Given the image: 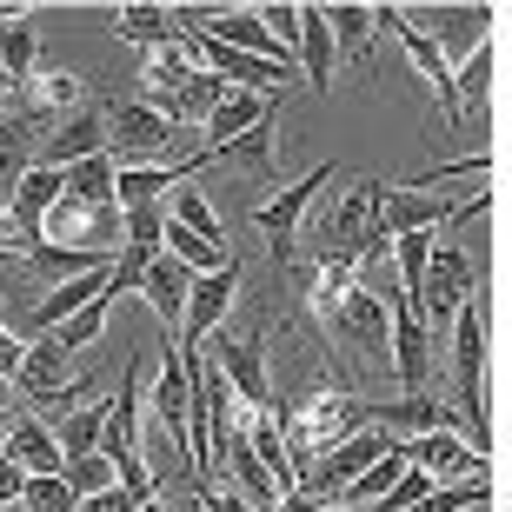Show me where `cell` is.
I'll return each mask as SVG.
<instances>
[{
    "label": "cell",
    "instance_id": "cell-18",
    "mask_svg": "<svg viewBox=\"0 0 512 512\" xmlns=\"http://www.w3.org/2000/svg\"><path fill=\"white\" fill-rule=\"evenodd\" d=\"M493 7H439V14H426V27H419V34L433 40L439 47V60H446V67H453V54H473L479 40H493Z\"/></svg>",
    "mask_w": 512,
    "mask_h": 512
},
{
    "label": "cell",
    "instance_id": "cell-13",
    "mask_svg": "<svg viewBox=\"0 0 512 512\" xmlns=\"http://www.w3.org/2000/svg\"><path fill=\"white\" fill-rule=\"evenodd\" d=\"M399 446H406V466H419L433 486H453V479H486V453H473V446H466V439H453L446 426L413 433V439H399Z\"/></svg>",
    "mask_w": 512,
    "mask_h": 512
},
{
    "label": "cell",
    "instance_id": "cell-48",
    "mask_svg": "<svg viewBox=\"0 0 512 512\" xmlns=\"http://www.w3.org/2000/svg\"><path fill=\"white\" fill-rule=\"evenodd\" d=\"M180 512H207V506H200V493H193V499H180Z\"/></svg>",
    "mask_w": 512,
    "mask_h": 512
},
{
    "label": "cell",
    "instance_id": "cell-17",
    "mask_svg": "<svg viewBox=\"0 0 512 512\" xmlns=\"http://www.w3.org/2000/svg\"><path fill=\"white\" fill-rule=\"evenodd\" d=\"M147 406H153V419H160V433H167V446H187L193 380H187V366H180V353H173V340H167V360H160V380L147 386Z\"/></svg>",
    "mask_w": 512,
    "mask_h": 512
},
{
    "label": "cell",
    "instance_id": "cell-12",
    "mask_svg": "<svg viewBox=\"0 0 512 512\" xmlns=\"http://www.w3.org/2000/svg\"><path fill=\"white\" fill-rule=\"evenodd\" d=\"M373 27H386V34H393L399 47H406V60H413L419 74H426V87L439 94V107H446V120L459 127L466 114H459V94H453V67H446V60H439V47H433L426 34H419L413 20H406V7H373Z\"/></svg>",
    "mask_w": 512,
    "mask_h": 512
},
{
    "label": "cell",
    "instance_id": "cell-42",
    "mask_svg": "<svg viewBox=\"0 0 512 512\" xmlns=\"http://www.w3.org/2000/svg\"><path fill=\"white\" fill-rule=\"evenodd\" d=\"M67 486H74V499L107 493V486H114V459H107V453H80V459H67Z\"/></svg>",
    "mask_w": 512,
    "mask_h": 512
},
{
    "label": "cell",
    "instance_id": "cell-7",
    "mask_svg": "<svg viewBox=\"0 0 512 512\" xmlns=\"http://www.w3.org/2000/svg\"><path fill=\"white\" fill-rule=\"evenodd\" d=\"M120 153V167H133V160H160V153H173V127L160 114H153L147 100H114L107 107V160Z\"/></svg>",
    "mask_w": 512,
    "mask_h": 512
},
{
    "label": "cell",
    "instance_id": "cell-37",
    "mask_svg": "<svg viewBox=\"0 0 512 512\" xmlns=\"http://www.w3.org/2000/svg\"><path fill=\"white\" fill-rule=\"evenodd\" d=\"M399 473H406V446H399V439H393V446H386V453L373 459V466H366V473L353 479V486H346V493L333 499V506H360V512H366V506H373V499H380V493H386V486H393Z\"/></svg>",
    "mask_w": 512,
    "mask_h": 512
},
{
    "label": "cell",
    "instance_id": "cell-4",
    "mask_svg": "<svg viewBox=\"0 0 512 512\" xmlns=\"http://www.w3.org/2000/svg\"><path fill=\"white\" fill-rule=\"evenodd\" d=\"M466 300H473V260H466L459 247H433V260H426V280H419V293L406 300V306H413V320L439 340Z\"/></svg>",
    "mask_w": 512,
    "mask_h": 512
},
{
    "label": "cell",
    "instance_id": "cell-6",
    "mask_svg": "<svg viewBox=\"0 0 512 512\" xmlns=\"http://www.w3.org/2000/svg\"><path fill=\"white\" fill-rule=\"evenodd\" d=\"M386 446H393V433H373V426H360L353 439L326 446V453L313 459V466H306V473H300V493H313L320 506H333V499H340L346 486H353V479H360L366 466H373V459L386 453Z\"/></svg>",
    "mask_w": 512,
    "mask_h": 512
},
{
    "label": "cell",
    "instance_id": "cell-11",
    "mask_svg": "<svg viewBox=\"0 0 512 512\" xmlns=\"http://www.w3.org/2000/svg\"><path fill=\"white\" fill-rule=\"evenodd\" d=\"M380 300H386V320H393V373H399V386H406V393H426V373H433L439 340L413 320V306H406L399 286H386Z\"/></svg>",
    "mask_w": 512,
    "mask_h": 512
},
{
    "label": "cell",
    "instance_id": "cell-24",
    "mask_svg": "<svg viewBox=\"0 0 512 512\" xmlns=\"http://www.w3.org/2000/svg\"><path fill=\"white\" fill-rule=\"evenodd\" d=\"M107 286H114V266H94V273H80V280L54 286V293H47V300L34 306V333H54V326H60V320H74V313H80L87 300H100Z\"/></svg>",
    "mask_w": 512,
    "mask_h": 512
},
{
    "label": "cell",
    "instance_id": "cell-8",
    "mask_svg": "<svg viewBox=\"0 0 512 512\" xmlns=\"http://www.w3.org/2000/svg\"><path fill=\"white\" fill-rule=\"evenodd\" d=\"M333 340H346L366 366H393V320H386L380 286H353L346 293L340 320H333Z\"/></svg>",
    "mask_w": 512,
    "mask_h": 512
},
{
    "label": "cell",
    "instance_id": "cell-32",
    "mask_svg": "<svg viewBox=\"0 0 512 512\" xmlns=\"http://www.w3.org/2000/svg\"><path fill=\"white\" fill-rule=\"evenodd\" d=\"M107 320H114V286H107L100 300H87V306H80V313H74V320H60L54 333H47V340H54L60 353H80V346L107 340Z\"/></svg>",
    "mask_w": 512,
    "mask_h": 512
},
{
    "label": "cell",
    "instance_id": "cell-5",
    "mask_svg": "<svg viewBox=\"0 0 512 512\" xmlns=\"http://www.w3.org/2000/svg\"><path fill=\"white\" fill-rule=\"evenodd\" d=\"M233 293H240V260H227L220 273H193L187 313H180V366H200V346L213 340V326L227 320Z\"/></svg>",
    "mask_w": 512,
    "mask_h": 512
},
{
    "label": "cell",
    "instance_id": "cell-40",
    "mask_svg": "<svg viewBox=\"0 0 512 512\" xmlns=\"http://www.w3.org/2000/svg\"><path fill=\"white\" fill-rule=\"evenodd\" d=\"M479 499H493V479H453V486H433L413 512H473Z\"/></svg>",
    "mask_w": 512,
    "mask_h": 512
},
{
    "label": "cell",
    "instance_id": "cell-19",
    "mask_svg": "<svg viewBox=\"0 0 512 512\" xmlns=\"http://www.w3.org/2000/svg\"><path fill=\"white\" fill-rule=\"evenodd\" d=\"M0 453L14 459L27 479H54V473H67V459H60L54 433H47L34 413H14V426H7V439H0Z\"/></svg>",
    "mask_w": 512,
    "mask_h": 512
},
{
    "label": "cell",
    "instance_id": "cell-34",
    "mask_svg": "<svg viewBox=\"0 0 512 512\" xmlns=\"http://www.w3.org/2000/svg\"><path fill=\"white\" fill-rule=\"evenodd\" d=\"M34 54H40V40L34 27H27V14H0V74L14 80H34Z\"/></svg>",
    "mask_w": 512,
    "mask_h": 512
},
{
    "label": "cell",
    "instance_id": "cell-22",
    "mask_svg": "<svg viewBox=\"0 0 512 512\" xmlns=\"http://www.w3.org/2000/svg\"><path fill=\"white\" fill-rule=\"evenodd\" d=\"M300 74H306V87L313 94H333V34H326V7H300Z\"/></svg>",
    "mask_w": 512,
    "mask_h": 512
},
{
    "label": "cell",
    "instance_id": "cell-9",
    "mask_svg": "<svg viewBox=\"0 0 512 512\" xmlns=\"http://www.w3.org/2000/svg\"><path fill=\"white\" fill-rule=\"evenodd\" d=\"M326 187H333V167H313L306 180H293V187H280L273 200H260V207H253V227L273 240V260H286V253H293V233L306 227V213H313V200H320Z\"/></svg>",
    "mask_w": 512,
    "mask_h": 512
},
{
    "label": "cell",
    "instance_id": "cell-21",
    "mask_svg": "<svg viewBox=\"0 0 512 512\" xmlns=\"http://www.w3.org/2000/svg\"><path fill=\"white\" fill-rule=\"evenodd\" d=\"M187 286H193V273L173 260V253H153L147 273H140V293H147V306L160 313V326H180V313H187Z\"/></svg>",
    "mask_w": 512,
    "mask_h": 512
},
{
    "label": "cell",
    "instance_id": "cell-3",
    "mask_svg": "<svg viewBox=\"0 0 512 512\" xmlns=\"http://www.w3.org/2000/svg\"><path fill=\"white\" fill-rule=\"evenodd\" d=\"M453 380H459V419H466V446L473 453H493V426H486V399H479V373H486V320H479V300H466L453 313Z\"/></svg>",
    "mask_w": 512,
    "mask_h": 512
},
{
    "label": "cell",
    "instance_id": "cell-41",
    "mask_svg": "<svg viewBox=\"0 0 512 512\" xmlns=\"http://www.w3.org/2000/svg\"><path fill=\"white\" fill-rule=\"evenodd\" d=\"M20 506L27 512H80V499L67 486V473H54V479H27L20 486Z\"/></svg>",
    "mask_w": 512,
    "mask_h": 512
},
{
    "label": "cell",
    "instance_id": "cell-30",
    "mask_svg": "<svg viewBox=\"0 0 512 512\" xmlns=\"http://www.w3.org/2000/svg\"><path fill=\"white\" fill-rule=\"evenodd\" d=\"M60 193H67V173H60V167H27L14 180V213L40 227V220L60 207Z\"/></svg>",
    "mask_w": 512,
    "mask_h": 512
},
{
    "label": "cell",
    "instance_id": "cell-1",
    "mask_svg": "<svg viewBox=\"0 0 512 512\" xmlns=\"http://www.w3.org/2000/svg\"><path fill=\"white\" fill-rule=\"evenodd\" d=\"M313 247H306V260H333V266H373L386 253V233H380V180H353V193H346L340 207H326L320 220H313Z\"/></svg>",
    "mask_w": 512,
    "mask_h": 512
},
{
    "label": "cell",
    "instance_id": "cell-49",
    "mask_svg": "<svg viewBox=\"0 0 512 512\" xmlns=\"http://www.w3.org/2000/svg\"><path fill=\"white\" fill-rule=\"evenodd\" d=\"M7 426H14V413H7V406H0V439H7Z\"/></svg>",
    "mask_w": 512,
    "mask_h": 512
},
{
    "label": "cell",
    "instance_id": "cell-43",
    "mask_svg": "<svg viewBox=\"0 0 512 512\" xmlns=\"http://www.w3.org/2000/svg\"><path fill=\"white\" fill-rule=\"evenodd\" d=\"M34 247H40V227H34V220H20L14 200H0V253H20V260H27Z\"/></svg>",
    "mask_w": 512,
    "mask_h": 512
},
{
    "label": "cell",
    "instance_id": "cell-15",
    "mask_svg": "<svg viewBox=\"0 0 512 512\" xmlns=\"http://www.w3.org/2000/svg\"><path fill=\"white\" fill-rule=\"evenodd\" d=\"M14 393L67 413V406H80L87 386H67V353H60L54 340H27V360H20V373H14Z\"/></svg>",
    "mask_w": 512,
    "mask_h": 512
},
{
    "label": "cell",
    "instance_id": "cell-20",
    "mask_svg": "<svg viewBox=\"0 0 512 512\" xmlns=\"http://www.w3.org/2000/svg\"><path fill=\"white\" fill-rule=\"evenodd\" d=\"M273 114H280V94H233L227 87V100L207 114V147H200V160L220 153V147H233L247 127H260V120H273Z\"/></svg>",
    "mask_w": 512,
    "mask_h": 512
},
{
    "label": "cell",
    "instance_id": "cell-23",
    "mask_svg": "<svg viewBox=\"0 0 512 512\" xmlns=\"http://www.w3.org/2000/svg\"><path fill=\"white\" fill-rule=\"evenodd\" d=\"M273 127H280V114L260 120V127H247L233 147L207 153V160H220V167H233V173H253V180H266V173H273ZM207 160L193 153V160H187V180H193V167H207Z\"/></svg>",
    "mask_w": 512,
    "mask_h": 512
},
{
    "label": "cell",
    "instance_id": "cell-50",
    "mask_svg": "<svg viewBox=\"0 0 512 512\" xmlns=\"http://www.w3.org/2000/svg\"><path fill=\"white\" fill-rule=\"evenodd\" d=\"M320 512H360V506H320Z\"/></svg>",
    "mask_w": 512,
    "mask_h": 512
},
{
    "label": "cell",
    "instance_id": "cell-38",
    "mask_svg": "<svg viewBox=\"0 0 512 512\" xmlns=\"http://www.w3.org/2000/svg\"><path fill=\"white\" fill-rule=\"evenodd\" d=\"M120 247L147 253V260L167 247V200H160V207H127L120 213Z\"/></svg>",
    "mask_w": 512,
    "mask_h": 512
},
{
    "label": "cell",
    "instance_id": "cell-46",
    "mask_svg": "<svg viewBox=\"0 0 512 512\" xmlns=\"http://www.w3.org/2000/svg\"><path fill=\"white\" fill-rule=\"evenodd\" d=\"M200 506H207V512H253L240 493H213V486H200Z\"/></svg>",
    "mask_w": 512,
    "mask_h": 512
},
{
    "label": "cell",
    "instance_id": "cell-26",
    "mask_svg": "<svg viewBox=\"0 0 512 512\" xmlns=\"http://www.w3.org/2000/svg\"><path fill=\"white\" fill-rule=\"evenodd\" d=\"M100 426H107V399H80L47 426L60 446V459H80V453H100Z\"/></svg>",
    "mask_w": 512,
    "mask_h": 512
},
{
    "label": "cell",
    "instance_id": "cell-14",
    "mask_svg": "<svg viewBox=\"0 0 512 512\" xmlns=\"http://www.w3.org/2000/svg\"><path fill=\"white\" fill-rule=\"evenodd\" d=\"M94 153H107V107H80V114H67L47 140L34 147V167H80V160H94Z\"/></svg>",
    "mask_w": 512,
    "mask_h": 512
},
{
    "label": "cell",
    "instance_id": "cell-44",
    "mask_svg": "<svg viewBox=\"0 0 512 512\" xmlns=\"http://www.w3.org/2000/svg\"><path fill=\"white\" fill-rule=\"evenodd\" d=\"M20 360H27V340H14V326L0 320V386H14Z\"/></svg>",
    "mask_w": 512,
    "mask_h": 512
},
{
    "label": "cell",
    "instance_id": "cell-33",
    "mask_svg": "<svg viewBox=\"0 0 512 512\" xmlns=\"http://www.w3.org/2000/svg\"><path fill=\"white\" fill-rule=\"evenodd\" d=\"M67 200H74V207L107 213V207H114V160H107V153H94V160L67 167ZM114 213H120V207H114Z\"/></svg>",
    "mask_w": 512,
    "mask_h": 512
},
{
    "label": "cell",
    "instance_id": "cell-47",
    "mask_svg": "<svg viewBox=\"0 0 512 512\" xmlns=\"http://www.w3.org/2000/svg\"><path fill=\"white\" fill-rule=\"evenodd\" d=\"M273 512H320V499L313 493H286V499H273Z\"/></svg>",
    "mask_w": 512,
    "mask_h": 512
},
{
    "label": "cell",
    "instance_id": "cell-31",
    "mask_svg": "<svg viewBox=\"0 0 512 512\" xmlns=\"http://www.w3.org/2000/svg\"><path fill=\"white\" fill-rule=\"evenodd\" d=\"M94 266H114V260H100V253H74V247H54V240H40V247L27 253V273H34L40 286H67V280H80V273H94Z\"/></svg>",
    "mask_w": 512,
    "mask_h": 512
},
{
    "label": "cell",
    "instance_id": "cell-27",
    "mask_svg": "<svg viewBox=\"0 0 512 512\" xmlns=\"http://www.w3.org/2000/svg\"><path fill=\"white\" fill-rule=\"evenodd\" d=\"M114 34L133 40V47H147V54H160V47L180 40V20H173V7H147V0H133V7H120V14H114Z\"/></svg>",
    "mask_w": 512,
    "mask_h": 512
},
{
    "label": "cell",
    "instance_id": "cell-35",
    "mask_svg": "<svg viewBox=\"0 0 512 512\" xmlns=\"http://www.w3.org/2000/svg\"><path fill=\"white\" fill-rule=\"evenodd\" d=\"M493 67H499V40H479L473 54H466V67L453 74L459 114H466V107H486V100H493Z\"/></svg>",
    "mask_w": 512,
    "mask_h": 512
},
{
    "label": "cell",
    "instance_id": "cell-16",
    "mask_svg": "<svg viewBox=\"0 0 512 512\" xmlns=\"http://www.w3.org/2000/svg\"><path fill=\"white\" fill-rule=\"evenodd\" d=\"M446 213H453L446 187H439V193H419V187H380V233H386V247H393L399 233H433Z\"/></svg>",
    "mask_w": 512,
    "mask_h": 512
},
{
    "label": "cell",
    "instance_id": "cell-25",
    "mask_svg": "<svg viewBox=\"0 0 512 512\" xmlns=\"http://www.w3.org/2000/svg\"><path fill=\"white\" fill-rule=\"evenodd\" d=\"M180 180H187V167H114V207H160Z\"/></svg>",
    "mask_w": 512,
    "mask_h": 512
},
{
    "label": "cell",
    "instance_id": "cell-36",
    "mask_svg": "<svg viewBox=\"0 0 512 512\" xmlns=\"http://www.w3.org/2000/svg\"><path fill=\"white\" fill-rule=\"evenodd\" d=\"M326 34H333V54H353L360 60L366 47H373V7H353V0H340V7H326Z\"/></svg>",
    "mask_w": 512,
    "mask_h": 512
},
{
    "label": "cell",
    "instance_id": "cell-29",
    "mask_svg": "<svg viewBox=\"0 0 512 512\" xmlns=\"http://www.w3.org/2000/svg\"><path fill=\"white\" fill-rule=\"evenodd\" d=\"M34 147H40V133L27 127V120L0 114V200H14V180L34 167Z\"/></svg>",
    "mask_w": 512,
    "mask_h": 512
},
{
    "label": "cell",
    "instance_id": "cell-2",
    "mask_svg": "<svg viewBox=\"0 0 512 512\" xmlns=\"http://www.w3.org/2000/svg\"><path fill=\"white\" fill-rule=\"evenodd\" d=\"M360 426H373V419H366V399L340 393V386L313 393V399L300 406V413L286 406V426H280V433H286V459H293V473H306V466H313V459H320L326 446L353 439Z\"/></svg>",
    "mask_w": 512,
    "mask_h": 512
},
{
    "label": "cell",
    "instance_id": "cell-45",
    "mask_svg": "<svg viewBox=\"0 0 512 512\" xmlns=\"http://www.w3.org/2000/svg\"><path fill=\"white\" fill-rule=\"evenodd\" d=\"M20 486H27V473H20L14 459L0 453V512H7V506H14V499H20Z\"/></svg>",
    "mask_w": 512,
    "mask_h": 512
},
{
    "label": "cell",
    "instance_id": "cell-10",
    "mask_svg": "<svg viewBox=\"0 0 512 512\" xmlns=\"http://www.w3.org/2000/svg\"><path fill=\"white\" fill-rule=\"evenodd\" d=\"M213 373L227 380V393L247 406V413H273L280 399L266 386V333H247V340H227L213 353Z\"/></svg>",
    "mask_w": 512,
    "mask_h": 512
},
{
    "label": "cell",
    "instance_id": "cell-39",
    "mask_svg": "<svg viewBox=\"0 0 512 512\" xmlns=\"http://www.w3.org/2000/svg\"><path fill=\"white\" fill-rule=\"evenodd\" d=\"M433 247H439V233H399V240H393V266H399V293H406V300H413L419 280H426Z\"/></svg>",
    "mask_w": 512,
    "mask_h": 512
},
{
    "label": "cell",
    "instance_id": "cell-28",
    "mask_svg": "<svg viewBox=\"0 0 512 512\" xmlns=\"http://www.w3.org/2000/svg\"><path fill=\"white\" fill-rule=\"evenodd\" d=\"M167 220H173V227H187L193 240H207V247H220V253H227V227H220V213L207 207V193L193 187V180H180V187H173Z\"/></svg>",
    "mask_w": 512,
    "mask_h": 512
}]
</instances>
